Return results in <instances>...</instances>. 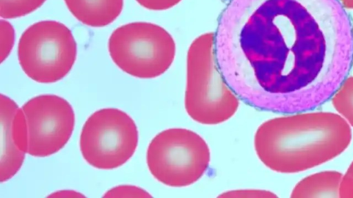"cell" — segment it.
<instances>
[{
    "label": "cell",
    "mask_w": 353,
    "mask_h": 198,
    "mask_svg": "<svg viewBox=\"0 0 353 198\" xmlns=\"http://www.w3.org/2000/svg\"><path fill=\"white\" fill-rule=\"evenodd\" d=\"M239 98L225 80L215 51V34L205 32L190 43L186 58L185 109L194 122L216 125L237 111Z\"/></svg>",
    "instance_id": "obj_3"
},
{
    "label": "cell",
    "mask_w": 353,
    "mask_h": 198,
    "mask_svg": "<svg viewBox=\"0 0 353 198\" xmlns=\"http://www.w3.org/2000/svg\"><path fill=\"white\" fill-rule=\"evenodd\" d=\"M352 128L337 113L311 111L263 122L254 136L261 163L283 174L297 173L329 162L349 146Z\"/></svg>",
    "instance_id": "obj_2"
},
{
    "label": "cell",
    "mask_w": 353,
    "mask_h": 198,
    "mask_svg": "<svg viewBox=\"0 0 353 198\" xmlns=\"http://www.w3.org/2000/svg\"><path fill=\"white\" fill-rule=\"evenodd\" d=\"M219 197H243V198H272L277 197L273 192L259 188H242L230 190L221 192Z\"/></svg>",
    "instance_id": "obj_15"
},
{
    "label": "cell",
    "mask_w": 353,
    "mask_h": 198,
    "mask_svg": "<svg viewBox=\"0 0 353 198\" xmlns=\"http://www.w3.org/2000/svg\"><path fill=\"white\" fill-rule=\"evenodd\" d=\"M19 65L32 80L52 83L63 78L77 57V43L71 30L57 21H41L21 34L17 49Z\"/></svg>",
    "instance_id": "obj_6"
},
{
    "label": "cell",
    "mask_w": 353,
    "mask_h": 198,
    "mask_svg": "<svg viewBox=\"0 0 353 198\" xmlns=\"http://www.w3.org/2000/svg\"><path fill=\"white\" fill-rule=\"evenodd\" d=\"M352 39H353V28H352ZM352 61H353V54H352Z\"/></svg>",
    "instance_id": "obj_20"
},
{
    "label": "cell",
    "mask_w": 353,
    "mask_h": 198,
    "mask_svg": "<svg viewBox=\"0 0 353 198\" xmlns=\"http://www.w3.org/2000/svg\"><path fill=\"white\" fill-rule=\"evenodd\" d=\"M176 50L170 32L150 22L119 26L108 40L109 54L115 65L139 78H154L163 74L172 65Z\"/></svg>",
    "instance_id": "obj_5"
},
{
    "label": "cell",
    "mask_w": 353,
    "mask_h": 198,
    "mask_svg": "<svg viewBox=\"0 0 353 198\" xmlns=\"http://www.w3.org/2000/svg\"><path fill=\"white\" fill-rule=\"evenodd\" d=\"M46 0H0L2 19H15L28 14L41 7Z\"/></svg>",
    "instance_id": "obj_13"
},
{
    "label": "cell",
    "mask_w": 353,
    "mask_h": 198,
    "mask_svg": "<svg viewBox=\"0 0 353 198\" xmlns=\"http://www.w3.org/2000/svg\"><path fill=\"white\" fill-rule=\"evenodd\" d=\"M345 9L353 10V0H338Z\"/></svg>",
    "instance_id": "obj_19"
},
{
    "label": "cell",
    "mask_w": 353,
    "mask_h": 198,
    "mask_svg": "<svg viewBox=\"0 0 353 198\" xmlns=\"http://www.w3.org/2000/svg\"><path fill=\"white\" fill-rule=\"evenodd\" d=\"M0 181L12 178L21 168L28 148L24 113L9 97L1 94Z\"/></svg>",
    "instance_id": "obj_9"
},
{
    "label": "cell",
    "mask_w": 353,
    "mask_h": 198,
    "mask_svg": "<svg viewBox=\"0 0 353 198\" xmlns=\"http://www.w3.org/2000/svg\"><path fill=\"white\" fill-rule=\"evenodd\" d=\"M215 51L241 100L263 111L295 113L321 103L345 80L352 27L338 0H231Z\"/></svg>",
    "instance_id": "obj_1"
},
{
    "label": "cell",
    "mask_w": 353,
    "mask_h": 198,
    "mask_svg": "<svg viewBox=\"0 0 353 198\" xmlns=\"http://www.w3.org/2000/svg\"><path fill=\"white\" fill-rule=\"evenodd\" d=\"M211 153L206 141L190 129H165L150 142L146 162L159 182L172 188L192 185L206 173Z\"/></svg>",
    "instance_id": "obj_4"
},
{
    "label": "cell",
    "mask_w": 353,
    "mask_h": 198,
    "mask_svg": "<svg viewBox=\"0 0 353 198\" xmlns=\"http://www.w3.org/2000/svg\"><path fill=\"white\" fill-rule=\"evenodd\" d=\"M332 103L336 113L353 128V76L342 82L333 94Z\"/></svg>",
    "instance_id": "obj_12"
},
{
    "label": "cell",
    "mask_w": 353,
    "mask_h": 198,
    "mask_svg": "<svg viewBox=\"0 0 353 198\" xmlns=\"http://www.w3.org/2000/svg\"><path fill=\"white\" fill-rule=\"evenodd\" d=\"M1 62L2 63L12 50L14 32L12 25L7 21L1 20Z\"/></svg>",
    "instance_id": "obj_14"
},
{
    "label": "cell",
    "mask_w": 353,
    "mask_h": 198,
    "mask_svg": "<svg viewBox=\"0 0 353 198\" xmlns=\"http://www.w3.org/2000/svg\"><path fill=\"white\" fill-rule=\"evenodd\" d=\"M71 14L81 23L94 28L112 23L121 14L123 0H64Z\"/></svg>",
    "instance_id": "obj_10"
},
{
    "label": "cell",
    "mask_w": 353,
    "mask_h": 198,
    "mask_svg": "<svg viewBox=\"0 0 353 198\" xmlns=\"http://www.w3.org/2000/svg\"><path fill=\"white\" fill-rule=\"evenodd\" d=\"M183 0H136L142 7L154 11L167 10L178 5Z\"/></svg>",
    "instance_id": "obj_17"
},
{
    "label": "cell",
    "mask_w": 353,
    "mask_h": 198,
    "mask_svg": "<svg viewBox=\"0 0 353 198\" xmlns=\"http://www.w3.org/2000/svg\"><path fill=\"white\" fill-rule=\"evenodd\" d=\"M343 174L336 170H323L311 174L300 180L293 188V198L339 197Z\"/></svg>",
    "instance_id": "obj_11"
},
{
    "label": "cell",
    "mask_w": 353,
    "mask_h": 198,
    "mask_svg": "<svg viewBox=\"0 0 353 198\" xmlns=\"http://www.w3.org/2000/svg\"><path fill=\"white\" fill-rule=\"evenodd\" d=\"M24 113L27 153L47 157L57 153L68 142L74 126V113L64 98L52 94L37 96L26 102Z\"/></svg>",
    "instance_id": "obj_8"
},
{
    "label": "cell",
    "mask_w": 353,
    "mask_h": 198,
    "mask_svg": "<svg viewBox=\"0 0 353 198\" xmlns=\"http://www.w3.org/2000/svg\"><path fill=\"white\" fill-rule=\"evenodd\" d=\"M139 141L137 125L125 112L105 108L93 113L84 123L79 140L84 160L104 170L118 168L134 153Z\"/></svg>",
    "instance_id": "obj_7"
},
{
    "label": "cell",
    "mask_w": 353,
    "mask_h": 198,
    "mask_svg": "<svg viewBox=\"0 0 353 198\" xmlns=\"http://www.w3.org/2000/svg\"><path fill=\"white\" fill-rule=\"evenodd\" d=\"M104 197H148L151 195L145 190L137 186H121L110 190Z\"/></svg>",
    "instance_id": "obj_16"
},
{
    "label": "cell",
    "mask_w": 353,
    "mask_h": 198,
    "mask_svg": "<svg viewBox=\"0 0 353 198\" xmlns=\"http://www.w3.org/2000/svg\"><path fill=\"white\" fill-rule=\"evenodd\" d=\"M339 197L353 198V160L343 175L339 188Z\"/></svg>",
    "instance_id": "obj_18"
}]
</instances>
